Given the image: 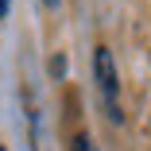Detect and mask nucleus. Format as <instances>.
<instances>
[{"label": "nucleus", "mask_w": 151, "mask_h": 151, "mask_svg": "<svg viewBox=\"0 0 151 151\" xmlns=\"http://www.w3.org/2000/svg\"><path fill=\"white\" fill-rule=\"evenodd\" d=\"M47 4H58V0H47Z\"/></svg>", "instance_id": "obj_4"}, {"label": "nucleus", "mask_w": 151, "mask_h": 151, "mask_svg": "<svg viewBox=\"0 0 151 151\" xmlns=\"http://www.w3.org/2000/svg\"><path fill=\"white\" fill-rule=\"evenodd\" d=\"M74 151H93V143H89V136H74Z\"/></svg>", "instance_id": "obj_2"}, {"label": "nucleus", "mask_w": 151, "mask_h": 151, "mask_svg": "<svg viewBox=\"0 0 151 151\" xmlns=\"http://www.w3.org/2000/svg\"><path fill=\"white\" fill-rule=\"evenodd\" d=\"M8 16V0H0V19H4Z\"/></svg>", "instance_id": "obj_3"}, {"label": "nucleus", "mask_w": 151, "mask_h": 151, "mask_svg": "<svg viewBox=\"0 0 151 151\" xmlns=\"http://www.w3.org/2000/svg\"><path fill=\"white\" fill-rule=\"evenodd\" d=\"M0 151H4V147H0Z\"/></svg>", "instance_id": "obj_5"}, {"label": "nucleus", "mask_w": 151, "mask_h": 151, "mask_svg": "<svg viewBox=\"0 0 151 151\" xmlns=\"http://www.w3.org/2000/svg\"><path fill=\"white\" fill-rule=\"evenodd\" d=\"M93 70H97V85H101V93H105L109 101H116L120 81H116V66H112L109 47H97V50H93Z\"/></svg>", "instance_id": "obj_1"}]
</instances>
